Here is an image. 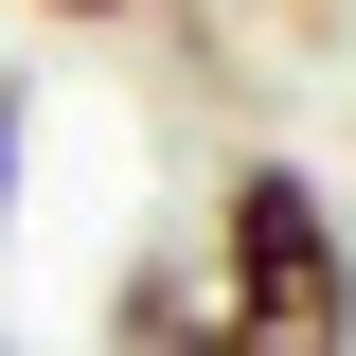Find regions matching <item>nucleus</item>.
<instances>
[{
  "instance_id": "1",
  "label": "nucleus",
  "mask_w": 356,
  "mask_h": 356,
  "mask_svg": "<svg viewBox=\"0 0 356 356\" xmlns=\"http://www.w3.org/2000/svg\"><path fill=\"white\" fill-rule=\"evenodd\" d=\"M196 303L232 356H356V232L303 161H232L214 178V250H196Z\"/></svg>"
},
{
  "instance_id": "2",
  "label": "nucleus",
  "mask_w": 356,
  "mask_h": 356,
  "mask_svg": "<svg viewBox=\"0 0 356 356\" xmlns=\"http://www.w3.org/2000/svg\"><path fill=\"white\" fill-rule=\"evenodd\" d=\"M107 356H232L214 303H196V250H125V285H107Z\"/></svg>"
},
{
  "instance_id": "3",
  "label": "nucleus",
  "mask_w": 356,
  "mask_h": 356,
  "mask_svg": "<svg viewBox=\"0 0 356 356\" xmlns=\"http://www.w3.org/2000/svg\"><path fill=\"white\" fill-rule=\"evenodd\" d=\"M18 161H36V89L0 72V232H18Z\"/></svg>"
},
{
  "instance_id": "4",
  "label": "nucleus",
  "mask_w": 356,
  "mask_h": 356,
  "mask_svg": "<svg viewBox=\"0 0 356 356\" xmlns=\"http://www.w3.org/2000/svg\"><path fill=\"white\" fill-rule=\"evenodd\" d=\"M18 18H72V36H107V18H143V0H18Z\"/></svg>"
}]
</instances>
